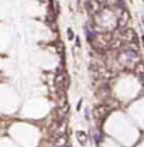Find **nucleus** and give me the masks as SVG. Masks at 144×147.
Instances as JSON below:
<instances>
[{
  "mask_svg": "<svg viewBox=\"0 0 144 147\" xmlns=\"http://www.w3.org/2000/svg\"><path fill=\"white\" fill-rule=\"evenodd\" d=\"M81 106H82V99L78 102V105H76V110H81Z\"/></svg>",
  "mask_w": 144,
  "mask_h": 147,
  "instance_id": "6e6552de",
  "label": "nucleus"
},
{
  "mask_svg": "<svg viewBox=\"0 0 144 147\" xmlns=\"http://www.w3.org/2000/svg\"><path fill=\"white\" fill-rule=\"evenodd\" d=\"M76 140L79 142L81 146H85L88 143V134L83 130H79V131H76Z\"/></svg>",
  "mask_w": 144,
  "mask_h": 147,
  "instance_id": "423d86ee",
  "label": "nucleus"
},
{
  "mask_svg": "<svg viewBox=\"0 0 144 147\" xmlns=\"http://www.w3.org/2000/svg\"><path fill=\"white\" fill-rule=\"evenodd\" d=\"M137 59V54L134 51H124L119 55V61L122 65H126V67H133L134 62Z\"/></svg>",
  "mask_w": 144,
  "mask_h": 147,
  "instance_id": "f257e3e1",
  "label": "nucleus"
},
{
  "mask_svg": "<svg viewBox=\"0 0 144 147\" xmlns=\"http://www.w3.org/2000/svg\"><path fill=\"white\" fill-rule=\"evenodd\" d=\"M55 86H57V91H65L67 88V76L64 72H58L55 76Z\"/></svg>",
  "mask_w": 144,
  "mask_h": 147,
  "instance_id": "f03ea898",
  "label": "nucleus"
},
{
  "mask_svg": "<svg viewBox=\"0 0 144 147\" xmlns=\"http://www.w3.org/2000/svg\"><path fill=\"white\" fill-rule=\"evenodd\" d=\"M129 18H130V14H129V11L124 9V10L117 16V20H119V21H117V26H119V27H124L127 24V21H129Z\"/></svg>",
  "mask_w": 144,
  "mask_h": 147,
  "instance_id": "20e7f679",
  "label": "nucleus"
},
{
  "mask_svg": "<svg viewBox=\"0 0 144 147\" xmlns=\"http://www.w3.org/2000/svg\"><path fill=\"white\" fill-rule=\"evenodd\" d=\"M67 34H68V38H69V40H73V33H72V28H68V30H67Z\"/></svg>",
  "mask_w": 144,
  "mask_h": 147,
  "instance_id": "0eeeda50",
  "label": "nucleus"
},
{
  "mask_svg": "<svg viewBox=\"0 0 144 147\" xmlns=\"http://www.w3.org/2000/svg\"><path fill=\"white\" fill-rule=\"evenodd\" d=\"M120 40H124L126 42H130V41L136 40V36H134L133 30H123L120 33Z\"/></svg>",
  "mask_w": 144,
  "mask_h": 147,
  "instance_id": "39448f33",
  "label": "nucleus"
},
{
  "mask_svg": "<svg viewBox=\"0 0 144 147\" xmlns=\"http://www.w3.org/2000/svg\"><path fill=\"white\" fill-rule=\"evenodd\" d=\"M108 106H105V105H98V106H95V109H93V117L95 119H98V120H100V119H103L106 115H108Z\"/></svg>",
  "mask_w": 144,
  "mask_h": 147,
  "instance_id": "7ed1b4c3",
  "label": "nucleus"
}]
</instances>
